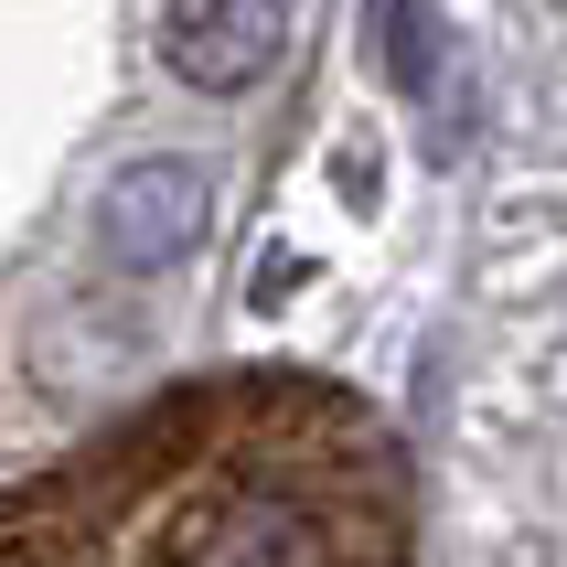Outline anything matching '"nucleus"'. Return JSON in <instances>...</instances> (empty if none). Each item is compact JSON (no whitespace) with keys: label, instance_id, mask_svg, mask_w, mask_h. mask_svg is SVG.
I'll return each instance as SVG.
<instances>
[{"label":"nucleus","instance_id":"f257e3e1","mask_svg":"<svg viewBox=\"0 0 567 567\" xmlns=\"http://www.w3.org/2000/svg\"><path fill=\"white\" fill-rule=\"evenodd\" d=\"M204 225H215V193H204L193 161H128V172H107V193H96V247H107V268H128V279L183 268V257L204 247Z\"/></svg>","mask_w":567,"mask_h":567},{"label":"nucleus","instance_id":"f03ea898","mask_svg":"<svg viewBox=\"0 0 567 567\" xmlns=\"http://www.w3.org/2000/svg\"><path fill=\"white\" fill-rule=\"evenodd\" d=\"M289 54V0H172L161 22V64L204 96H247L257 75H279Z\"/></svg>","mask_w":567,"mask_h":567},{"label":"nucleus","instance_id":"7ed1b4c3","mask_svg":"<svg viewBox=\"0 0 567 567\" xmlns=\"http://www.w3.org/2000/svg\"><path fill=\"white\" fill-rule=\"evenodd\" d=\"M364 54L396 96H429L440 86V11L429 0H364Z\"/></svg>","mask_w":567,"mask_h":567}]
</instances>
